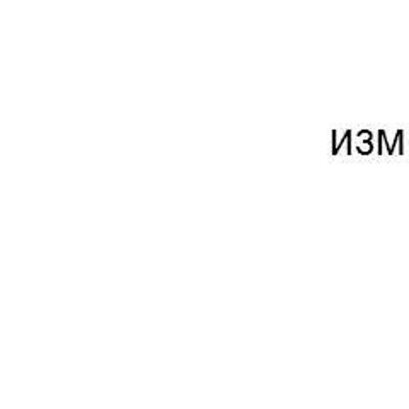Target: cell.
I'll list each match as a JSON object with an SVG mask.
<instances>
[{"label": "cell", "mask_w": 409, "mask_h": 409, "mask_svg": "<svg viewBox=\"0 0 409 409\" xmlns=\"http://www.w3.org/2000/svg\"><path fill=\"white\" fill-rule=\"evenodd\" d=\"M356 149H358L360 154H370L372 152V134L368 130L358 131L356 135Z\"/></svg>", "instance_id": "cell-1"}, {"label": "cell", "mask_w": 409, "mask_h": 409, "mask_svg": "<svg viewBox=\"0 0 409 409\" xmlns=\"http://www.w3.org/2000/svg\"><path fill=\"white\" fill-rule=\"evenodd\" d=\"M401 136H403V130H397V136L396 138H394V143H389V145H387V152L389 154H394V150H396V142H399V138ZM379 140H381V145L382 143H385L387 142V135H385V130H381L379 131Z\"/></svg>", "instance_id": "cell-2"}, {"label": "cell", "mask_w": 409, "mask_h": 409, "mask_svg": "<svg viewBox=\"0 0 409 409\" xmlns=\"http://www.w3.org/2000/svg\"><path fill=\"white\" fill-rule=\"evenodd\" d=\"M343 143H348V145H352V131H349V130L345 131V135L341 136L340 142H336V140H334V143H333V154L340 152V149L343 147Z\"/></svg>", "instance_id": "cell-3"}]
</instances>
